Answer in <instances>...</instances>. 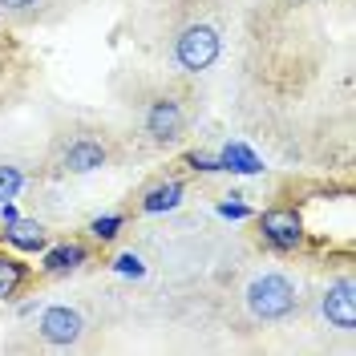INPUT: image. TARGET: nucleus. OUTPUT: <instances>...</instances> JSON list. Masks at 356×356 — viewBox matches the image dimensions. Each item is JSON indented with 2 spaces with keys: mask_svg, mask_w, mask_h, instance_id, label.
Returning <instances> with one entry per match:
<instances>
[{
  "mask_svg": "<svg viewBox=\"0 0 356 356\" xmlns=\"http://www.w3.org/2000/svg\"><path fill=\"white\" fill-rule=\"evenodd\" d=\"M243 312L251 324H264V328H284L291 320H300L308 308V288L284 271V267H259L251 271L239 288Z\"/></svg>",
  "mask_w": 356,
  "mask_h": 356,
  "instance_id": "3",
  "label": "nucleus"
},
{
  "mask_svg": "<svg viewBox=\"0 0 356 356\" xmlns=\"http://www.w3.org/2000/svg\"><path fill=\"white\" fill-rule=\"evenodd\" d=\"M316 312H320V320L332 332H340V336L356 332V275L348 267L316 291Z\"/></svg>",
  "mask_w": 356,
  "mask_h": 356,
  "instance_id": "6",
  "label": "nucleus"
},
{
  "mask_svg": "<svg viewBox=\"0 0 356 356\" xmlns=\"http://www.w3.org/2000/svg\"><path fill=\"white\" fill-rule=\"evenodd\" d=\"M53 0H0V21L8 29H21V24H37L44 21Z\"/></svg>",
  "mask_w": 356,
  "mask_h": 356,
  "instance_id": "11",
  "label": "nucleus"
},
{
  "mask_svg": "<svg viewBox=\"0 0 356 356\" xmlns=\"http://www.w3.org/2000/svg\"><path fill=\"white\" fill-rule=\"evenodd\" d=\"M138 150L126 126H113L97 113H65L53 122L49 142L37 158V178H86L113 170Z\"/></svg>",
  "mask_w": 356,
  "mask_h": 356,
  "instance_id": "2",
  "label": "nucleus"
},
{
  "mask_svg": "<svg viewBox=\"0 0 356 356\" xmlns=\"http://www.w3.org/2000/svg\"><path fill=\"white\" fill-rule=\"evenodd\" d=\"M33 340L53 353H81L93 344V320L77 304H49L33 320Z\"/></svg>",
  "mask_w": 356,
  "mask_h": 356,
  "instance_id": "4",
  "label": "nucleus"
},
{
  "mask_svg": "<svg viewBox=\"0 0 356 356\" xmlns=\"http://www.w3.org/2000/svg\"><path fill=\"white\" fill-rule=\"evenodd\" d=\"M37 284H41V271L29 264L24 255L0 247V304H17V300L29 296Z\"/></svg>",
  "mask_w": 356,
  "mask_h": 356,
  "instance_id": "8",
  "label": "nucleus"
},
{
  "mask_svg": "<svg viewBox=\"0 0 356 356\" xmlns=\"http://www.w3.org/2000/svg\"><path fill=\"white\" fill-rule=\"evenodd\" d=\"M113 93H118V106L126 110V130L134 134L138 150H154V154L182 146L202 110L191 77L178 69L134 73L130 81H118Z\"/></svg>",
  "mask_w": 356,
  "mask_h": 356,
  "instance_id": "1",
  "label": "nucleus"
},
{
  "mask_svg": "<svg viewBox=\"0 0 356 356\" xmlns=\"http://www.w3.org/2000/svg\"><path fill=\"white\" fill-rule=\"evenodd\" d=\"M222 57V37L219 29L211 21H186L175 29V37H170V65L178 73H186V77H199L207 69H215V61Z\"/></svg>",
  "mask_w": 356,
  "mask_h": 356,
  "instance_id": "5",
  "label": "nucleus"
},
{
  "mask_svg": "<svg viewBox=\"0 0 356 356\" xmlns=\"http://www.w3.org/2000/svg\"><path fill=\"white\" fill-rule=\"evenodd\" d=\"M259 231H264V239L275 247V251H300V247H304V239H308L304 219H300V211H296L291 202H280V207L264 211Z\"/></svg>",
  "mask_w": 356,
  "mask_h": 356,
  "instance_id": "7",
  "label": "nucleus"
},
{
  "mask_svg": "<svg viewBox=\"0 0 356 356\" xmlns=\"http://www.w3.org/2000/svg\"><path fill=\"white\" fill-rule=\"evenodd\" d=\"M89 264V247L81 239H65L57 243L49 255L41 259V280H61V275H73Z\"/></svg>",
  "mask_w": 356,
  "mask_h": 356,
  "instance_id": "9",
  "label": "nucleus"
},
{
  "mask_svg": "<svg viewBox=\"0 0 356 356\" xmlns=\"http://www.w3.org/2000/svg\"><path fill=\"white\" fill-rule=\"evenodd\" d=\"M182 195H186V186H182L178 178H162V182H150V186L138 195V202H130V211L154 215V211H166V207H175Z\"/></svg>",
  "mask_w": 356,
  "mask_h": 356,
  "instance_id": "10",
  "label": "nucleus"
},
{
  "mask_svg": "<svg viewBox=\"0 0 356 356\" xmlns=\"http://www.w3.org/2000/svg\"><path fill=\"white\" fill-rule=\"evenodd\" d=\"M24 57V49H21V41L13 37V29L0 21V73L4 69H17V61Z\"/></svg>",
  "mask_w": 356,
  "mask_h": 356,
  "instance_id": "12",
  "label": "nucleus"
}]
</instances>
